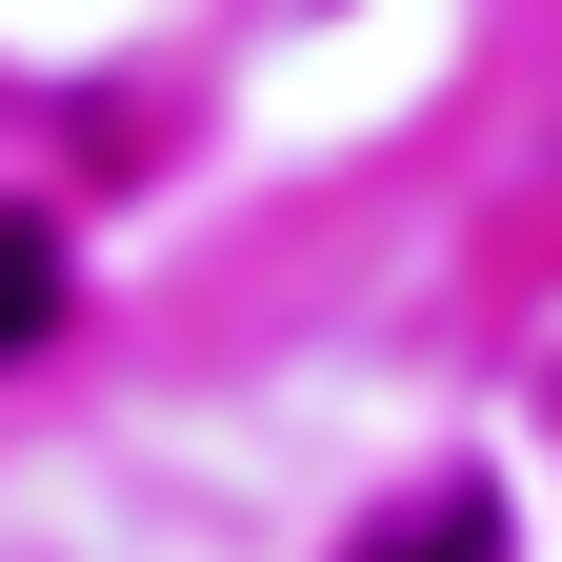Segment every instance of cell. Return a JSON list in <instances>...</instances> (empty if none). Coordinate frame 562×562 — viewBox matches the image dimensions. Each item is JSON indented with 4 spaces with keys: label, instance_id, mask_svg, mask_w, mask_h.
<instances>
[{
    "label": "cell",
    "instance_id": "obj_1",
    "mask_svg": "<svg viewBox=\"0 0 562 562\" xmlns=\"http://www.w3.org/2000/svg\"><path fill=\"white\" fill-rule=\"evenodd\" d=\"M362 562H503V503H482V482H422V503H402Z\"/></svg>",
    "mask_w": 562,
    "mask_h": 562
},
{
    "label": "cell",
    "instance_id": "obj_2",
    "mask_svg": "<svg viewBox=\"0 0 562 562\" xmlns=\"http://www.w3.org/2000/svg\"><path fill=\"white\" fill-rule=\"evenodd\" d=\"M41 322H60V241H41V222H0V362H21Z\"/></svg>",
    "mask_w": 562,
    "mask_h": 562
}]
</instances>
